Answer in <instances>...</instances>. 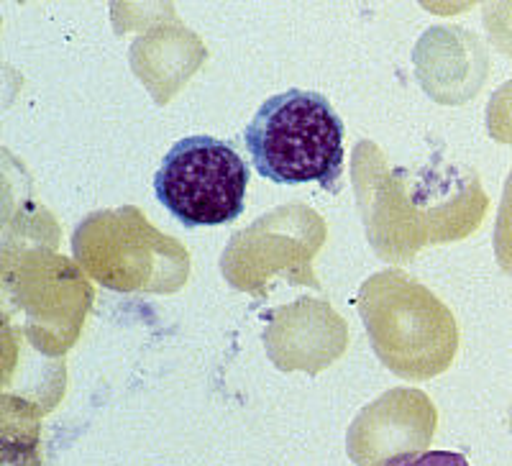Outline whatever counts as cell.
<instances>
[{"label":"cell","mask_w":512,"mask_h":466,"mask_svg":"<svg viewBox=\"0 0 512 466\" xmlns=\"http://www.w3.org/2000/svg\"><path fill=\"white\" fill-rule=\"evenodd\" d=\"M351 185L369 246L390 264H408L425 246L472 236L489 208L472 167L441 154L423 167H392L369 139L354 146Z\"/></svg>","instance_id":"1"},{"label":"cell","mask_w":512,"mask_h":466,"mask_svg":"<svg viewBox=\"0 0 512 466\" xmlns=\"http://www.w3.org/2000/svg\"><path fill=\"white\" fill-rule=\"evenodd\" d=\"M356 305L374 354L392 374L425 382L451 367L459 351L454 313L408 272L372 274L359 287Z\"/></svg>","instance_id":"2"},{"label":"cell","mask_w":512,"mask_h":466,"mask_svg":"<svg viewBox=\"0 0 512 466\" xmlns=\"http://www.w3.org/2000/svg\"><path fill=\"white\" fill-rule=\"evenodd\" d=\"M3 326L47 359H64L80 338L93 305V285L80 264L57 254L54 246L3 244Z\"/></svg>","instance_id":"3"},{"label":"cell","mask_w":512,"mask_h":466,"mask_svg":"<svg viewBox=\"0 0 512 466\" xmlns=\"http://www.w3.org/2000/svg\"><path fill=\"white\" fill-rule=\"evenodd\" d=\"M344 121L326 95L287 90L272 95L246 126L256 172L280 185L318 182L338 190L344 175Z\"/></svg>","instance_id":"4"},{"label":"cell","mask_w":512,"mask_h":466,"mask_svg":"<svg viewBox=\"0 0 512 466\" xmlns=\"http://www.w3.org/2000/svg\"><path fill=\"white\" fill-rule=\"evenodd\" d=\"M75 262L113 292L172 295L190 280V251L136 205L95 210L72 233Z\"/></svg>","instance_id":"5"},{"label":"cell","mask_w":512,"mask_h":466,"mask_svg":"<svg viewBox=\"0 0 512 466\" xmlns=\"http://www.w3.org/2000/svg\"><path fill=\"white\" fill-rule=\"evenodd\" d=\"M328 226L318 210L287 203L231 236L221 254V274L233 290L267 298L274 280L320 290L313 259L326 244Z\"/></svg>","instance_id":"6"},{"label":"cell","mask_w":512,"mask_h":466,"mask_svg":"<svg viewBox=\"0 0 512 466\" xmlns=\"http://www.w3.org/2000/svg\"><path fill=\"white\" fill-rule=\"evenodd\" d=\"M249 167L231 144L187 136L164 157L154 190L164 208L187 228L221 226L241 216Z\"/></svg>","instance_id":"7"},{"label":"cell","mask_w":512,"mask_h":466,"mask_svg":"<svg viewBox=\"0 0 512 466\" xmlns=\"http://www.w3.org/2000/svg\"><path fill=\"white\" fill-rule=\"evenodd\" d=\"M438 410L423 390L395 387L369 402L346 433V454L359 466H390L431 449Z\"/></svg>","instance_id":"8"},{"label":"cell","mask_w":512,"mask_h":466,"mask_svg":"<svg viewBox=\"0 0 512 466\" xmlns=\"http://www.w3.org/2000/svg\"><path fill=\"white\" fill-rule=\"evenodd\" d=\"M134 8L141 16L139 24H144V29L128 49V62L134 75L144 82L154 103L167 105L205 65L208 47L195 31L187 29L177 18L172 3ZM113 21H123V18H113Z\"/></svg>","instance_id":"9"},{"label":"cell","mask_w":512,"mask_h":466,"mask_svg":"<svg viewBox=\"0 0 512 466\" xmlns=\"http://www.w3.org/2000/svg\"><path fill=\"white\" fill-rule=\"evenodd\" d=\"M262 341L280 372L320 374L349 349V323L328 300L300 298L269 313Z\"/></svg>","instance_id":"10"},{"label":"cell","mask_w":512,"mask_h":466,"mask_svg":"<svg viewBox=\"0 0 512 466\" xmlns=\"http://www.w3.org/2000/svg\"><path fill=\"white\" fill-rule=\"evenodd\" d=\"M413 65L425 95L441 105H464L487 80L489 52L464 26H431L415 44Z\"/></svg>","instance_id":"11"},{"label":"cell","mask_w":512,"mask_h":466,"mask_svg":"<svg viewBox=\"0 0 512 466\" xmlns=\"http://www.w3.org/2000/svg\"><path fill=\"white\" fill-rule=\"evenodd\" d=\"M44 410L24 397H0V443L3 466H44L41 461V418Z\"/></svg>","instance_id":"12"},{"label":"cell","mask_w":512,"mask_h":466,"mask_svg":"<svg viewBox=\"0 0 512 466\" xmlns=\"http://www.w3.org/2000/svg\"><path fill=\"white\" fill-rule=\"evenodd\" d=\"M487 134L497 144L512 146V80L492 93L487 103Z\"/></svg>","instance_id":"13"},{"label":"cell","mask_w":512,"mask_h":466,"mask_svg":"<svg viewBox=\"0 0 512 466\" xmlns=\"http://www.w3.org/2000/svg\"><path fill=\"white\" fill-rule=\"evenodd\" d=\"M495 257L502 272L512 277V169L507 175L505 190H502L500 210L495 223Z\"/></svg>","instance_id":"14"},{"label":"cell","mask_w":512,"mask_h":466,"mask_svg":"<svg viewBox=\"0 0 512 466\" xmlns=\"http://www.w3.org/2000/svg\"><path fill=\"white\" fill-rule=\"evenodd\" d=\"M484 29L502 54L512 57V3H487L484 6Z\"/></svg>","instance_id":"15"},{"label":"cell","mask_w":512,"mask_h":466,"mask_svg":"<svg viewBox=\"0 0 512 466\" xmlns=\"http://www.w3.org/2000/svg\"><path fill=\"white\" fill-rule=\"evenodd\" d=\"M390 466H469V461L464 459V454H456V451H425L415 459L397 461V464Z\"/></svg>","instance_id":"16"},{"label":"cell","mask_w":512,"mask_h":466,"mask_svg":"<svg viewBox=\"0 0 512 466\" xmlns=\"http://www.w3.org/2000/svg\"><path fill=\"white\" fill-rule=\"evenodd\" d=\"M510 431H512V408H510Z\"/></svg>","instance_id":"17"}]
</instances>
